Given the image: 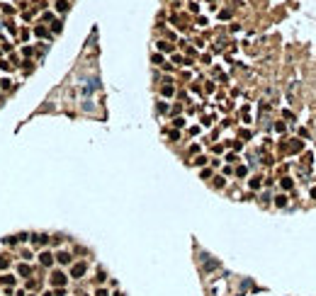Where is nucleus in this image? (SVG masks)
<instances>
[{"instance_id": "1", "label": "nucleus", "mask_w": 316, "mask_h": 296, "mask_svg": "<svg viewBox=\"0 0 316 296\" xmlns=\"http://www.w3.org/2000/svg\"><path fill=\"white\" fill-rule=\"evenodd\" d=\"M83 272H85V265H75V267H73V274H75V277L83 274Z\"/></svg>"}, {"instance_id": "2", "label": "nucleus", "mask_w": 316, "mask_h": 296, "mask_svg": "<svg viewBox=\"0 0 316 296\" xmlns=\"http://www.w3.org/2000/svg\"><path fill=\"white\" fill-rule=\"evenodd\" d=\"M42 262H44V265L51 262V255H49V252H44V255H42Z\"/></svg>"}]
</instances>
